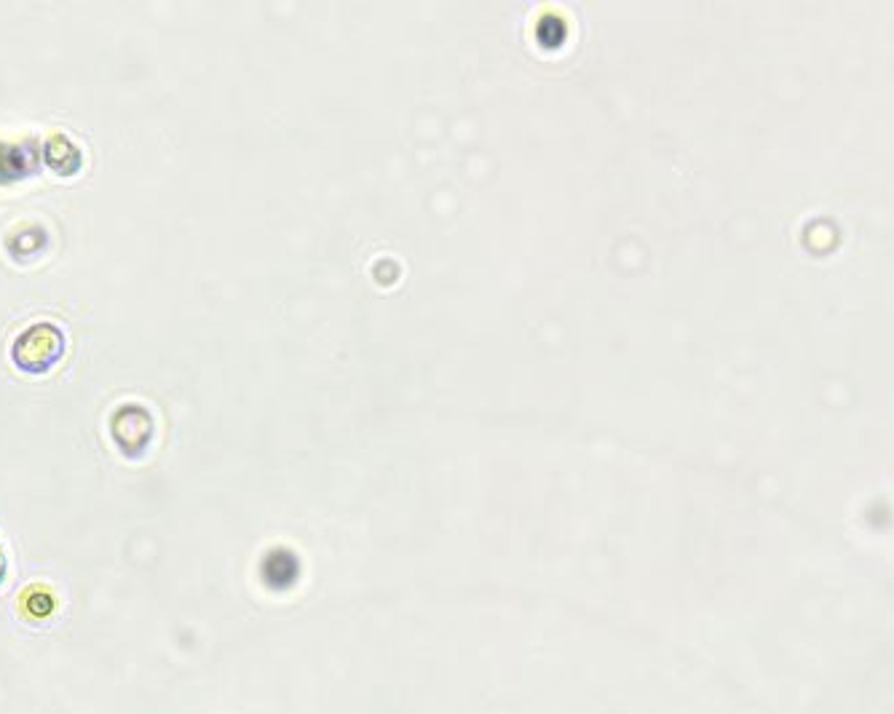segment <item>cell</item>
Here are the masks:
<instances>
[{
    "instance_id": "cell-1",
    "label": "cell",
    "mask_w": 894,
    "mask_h": 714,
    "mask_svg": "<svg viewBox=\"0 0 894 714\" xmlns=\"http://www.w3.org/2000/svg\"><path fill=\"white\" fill-rule=\"evenodd\" d=\"M62 353H65V335H62V329L49 324V321L30 324L11 345L14 364L22 372H30V375L49 372L62 359Z\"/></svg>"
},
{
    "instance_id": "cell-2",
    "label": "cell",
    "mask_w": 894,
    "mask_h": 714,
    "mask_svg": "<svg viewBox=\"0 0 894 714\" xmlns=\"http://www.w3.org/2000/svg\"><path fill=\"white\" fill-rule=\"evenodd\" d=\"M110 431H113V439L124 450V455L129 458H137L145 450V444L150 442V434H153V426H150V415L142 407H121V410L113 415L110 420Z\"/></svg>"
},
{
    "instance_id": "cell-3",
    "label": "cell",
    "mask_w": 894,
    "mask_h": 714,
    "mask_svg": "<svg viewBox=\"0 0 894 714\" xmlns=\"http://www.w3.org/2000/svg\"><path fill=\"white\" fill-rule=\"evenodd\" d=\"M41 145L35 140L0 142V185L35 177L41 169Z\"/></svg>"
},
{
    "instance_id": "cell-4",
    "label": "cell",
    "mask_w": 894,
    "mask_h": 714,
    "mask_svg": "<svg viewBox=\"0 0 894 714\" xmlns=\"http://www.w3.org/2000/svg\"><path fill=\"white\" fill-rule=\"evenodd\" d=\"M43 161H46L49 169L62 174V177H70V174H75L83 166L81 150L75 148L73 140L65 137V134H54L51 140H46V145H43Z\"/></svg>"
},
{
    "instance_id": "cell-5",
    "label": "cell",
    "mask_w": 894,
    "mask_h": 714,
    "mask_svg": "<svg viewBox=\"0 0 894 714\" xmlns=\"http://www.w3.org/2000/svg\"><path fill=\"white\" fill-rule=\"evenodd\" d=\"M46 244H49L46 230L38 228V225H25V228L11 233L9 241H6V249H9V255L14 260H19V263H30V260L41 255Z\"/></svg>"
},
{
    "instance_id": "cell-6",
    "label": "cell",
    "mask_w": 894,
    "mask_h": 714,
    "mask_svg": "<svg viewBox=\"0 0 894 714\" xmlns=\"http://www.w3.org/2000/svg\"><path fill=\"white\" fill-rule=\"evenodd\" d=\"M25 610L27 616L33 618H46L54 610V597H51L49 589H41V586H33V589L25 594Z\"/></svg>"
},
{
    "instance_id": "cell-7",
    "label": "cell",
    "mask_w": 894,
    "mask_h": 714,
    "mask_svg": "<svg viewBox=\"0 0 894 714\" xmlns=\"http://www.w3.org/2000/svg\"><path fill=\"white\" fill-rule=\"evenodd\" d=\"M6 581V557H3V549H0V583Z\"/></svg>"
}]
</instances>
